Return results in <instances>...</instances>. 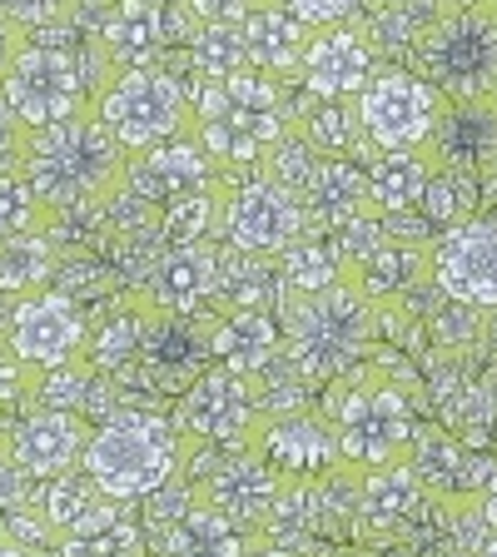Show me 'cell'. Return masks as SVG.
I'll return each mask as SVG.
<instances>
[{
  "mask_svg": "<svg viewBox=\"0 0 497 557\" xmlns=\"http://www.w3.org/2000/svg\"><path fill=\"white\" fill-rule=\"evenodd\" d=\"M75 5H100V11H104V5H110V0H75Z\"/></svg>",
  "mask_w": 497,
  "mask_h": 557,
  "instance_id": "cell-55",
  "label": "cell"
},
{
  "mask_svg": "<svg viewBox=\"0 0 497 557\" xmlns=\"http://www.w3.org/2000/svg\"><path fill=\"white\" fill-rule=\"evenodd\" d=\"M477 512H483V522H487V528H493V533H497V473L487 478V487H483V493H477Z\"/></svg>",
  "mask_w": 497,
  "mask_h": 557,
  "instance_id": "cell-49",
  "label": "cell"
},
{
  "mask_svg": "<svg viewBox=\"0 0 497 557\" xmlns=\"http://www.w3.org/2000/svg\"><path fill=\"white\" fill-rule=\"evenodd\" d=\"M433 244H418V239H388L378 249L359 259V264H348V278L369 294L378 309H403L413 299L418 284H433Z\"/></svg>",
  "mask_w": 497,
  "mask_h": 557,
  "instance_id": "cell-24",
  "label": "cell"
},
{
  "mask_svg": "<svg viewBox=\"0 0 497 557\" xmlns=\"http://www.w3.org/2000/svg\"><path fill=\"white\" fill-rule=\"evenodd\" d=\"M5 344L35 373H50L60 363L80 359L90 348V324H85L80 299H70L65 289H40L15 299L11 319H5Z\"/></svg>",
  "mask_w": 497,
  "mask_h": 557,
  "instance_id": "cell-12",
  "label": "cell"
},
{
  "mask_svg": "<svg viewBox=\"0 0 497 557\" xmlns=\"http://www.w3.org/2000/svg\"><path fill=\"white\" fill-rule=\"evenodd\" d=\"M264 423V408H259V388L254 379H244L234 369H204L185 394H179V413H174V429L185 433V443L195 448H249Z\"/></svg>",
  "mask_w": 497,
  "mask_h": 557,
  "instance_id": "cell-10",
  "label": "cell"
},
{
  "mask_svg": "<svg viewBox=\"0 0 497 557\" xmlns=\"http://www.w3.org/2000/svg\"><path fill=\"white\" fill-rule=\"evenodd\" d=\"M433 289L443 299L497 309V220H463L433 239Z\"/></svg>",
  "mask_w": 497,
  "mask_h": 557,
  "instance_id": "cell-14",
  "label": "cell"
},
{
  "mask_svg": "<svg viewBox=\"0 0 497 557\" xmlns=\"http://www.w3.org/2000/svg\"><path fill=\"white\" fill-rule=\"evenodd\" d=\"M185 5L199 25H239L259 0H185Z\"/></svg>",
  "mask_w": 497,
  "mask_h": 557,
  "instance_id": "cell-46",
  "label": "cell"
},
{
  "mask_svg": "<svg viewBox=\"0 0 497 557\" xmlns=\"http://www.w3.org/2000/svg\"><path fill=\"white\" fill-rule=\"evenodd\" d=\"M284 5H289L303 25H313V30H324V25H344L348 15L363 11V0H284Z\"/></svg>",
  "mask_w": 497,
  "mask_h": 557,
  "instance_id": "cell-45",
  "label": "cell"
},
{
  "mask_svg": "<svg viewBox=\"0 0 497 557\" xmlns=\"http://www.w3.org/2000/svg\"><path fill=\"white\" fill-rule=\"evenodd\" d=\"M408 463H413L418 483L428 487L433 498H448V503H473L487 487V478L497 473V458H477L463 438H452L448 429H433V423L413 429Z\"/></svg>",
  "mask_w": 497,
  "mask_h": 557,
  "instance_id": "cell-21",
  "label": "cell"
},
{
  "mask_svg": "<svg viewBox=\"0 0 497 557\" xmlns=\"http://www.w3.org/2000/svg\"><path fill=\"white\" fill-rule=\"evenodd\" d=\"M319 160H324V154L313 150L309 139L299 135V125H294L289 135H284L274 150L264 154V164H259V170L274 174V180H284V185H294L303 195V189H309V180H313V170H319Z\"/></svg>",
  "mask_w": 497,
  "mask_h": 557,
  "instance_id": "cell-41",
  "label": "cell"
},
{
  "mask_svg": "<svg viewBox=\"0 0 497 557\" xmlns=\"http://www.w3.org/2000/svg\"><path fill=\"white\" fill-rule=\"evenodd\" d=\"M373 65H378V50L369 46V35L353 25H324V30H313L309 50H303L299 81L313 100H353L378 75Z\"/></svg>",
  "mask_w": 497,
  "mask_h": 557,
  "instance_id": "cell-20",
  "label": "cell"
},
{
  "mask_svg": "<svg viewBox=\"0 0 497 557\" xmlns=\"http://www.w3.org/2000/svg\"><path fill=\"white\" fill-rule=\"evenodd\" d=\"M433 154L428 145H418V150H378L369 160V199L378 214H413L423 189L433 180Z\"/></svg>",
  "mask_w": 497,
  "mask_h": 557,
  "instance_id": "cell-30",
  "label": "cell"
},
{
  "mask_svg": "<svg viewBox=\"0 0 497 557\" xmlns=\"http://www.w3.org/2000/svg\"><path fill=\"white\" fill-rule=\"evenodd\" d=\"M259 533L239 528L234 518H224L214 503L189 498V508L170 522L164 537V557H249Z\"/></svg>",
  "mask_w": 497,
  "mask_h": 557,
  "instance_id": "cell-28",
  "label": "cell"
},
{
  "mask_svg": "<svg viewBox=\"0 0 497 557\" xmlns=\"http://www.w3.org/2000/svg\"><path fill=\"white\" fill-rule=\"evenodd\" d=\"M15 170L30 180L40 205L65 220V214H90L110 199L125 195L129 180V150L110 135L100 110L60 120V125L21 129L15 145Z\"/></svg>",
  "mask_w": 497,
  "mask_h": 557,
  "instance_id": "cell-1",
  "label": "cell"
},
{
  "mask_svg": "<svg viewBox=\"0 0 497 557\" xmlns=\"http://www.w3.org/2000/svg\"><path fill=\"white\" fill-rule=\"evenodd\" d=\"M353 110H359L363 139L373 150H418V145H428L433 125H438L443 95L418 70H378L353 95Z\"/></svg>",
  "mask_w": 497,
  "mask_h": 557,
  "instance_id": "cell-11",
  "label": "cell"
},
{
  "mask_svg": "<svg viewBox=\"0 0 497 557\" xmlns=\"http://www.w3.org/2000/svg\"><path fill=\"white\" fill-rule=\"evenodd\" d=\"M95 498H100V493H95V483L85 478V468H70V473H60V478H46L40 512H46V522L55 533H65V528H75V522L95 508Z\"/></svg>",
  "mask_w": 497,
  "mask_h": 557,
  "instance_id": "cell-40",
  "label": "cell"
},
{
  "mask_svg": "<svg viewBox=\"0 0 497 557\" xmlns=\"http://www.w3.org/2000/svg\"><path fill=\"white\" fill-rule=\"evenodd\" d=\"M55 269H60V249L50 239V230L0 239V294L5 299H25V294L50 289Z\"/></svg>",
  "mask_w": 497,
  "mask_h": 557,
  "instance_id": "cell-31",
  "label": "cell"
},
{
  "mask_svg": "<svg viewBox=\"0 0 497 557\" xmlns=\"http://www.w3.org/2000/svg\"><path fill=\"white\" fill-rule=\"evenodd\" d=\"M0 522H5V503H0Z\"/></svg>",
  "mask_w": 497,
  "mask_h": 557,
  "instance_id": "cell-57",
  "label": "cell"
},
{
  "mask_svg": "<svg viewBox=\"0 0 497 557\" xmlns=\"http://www.w3.org/2000/svg\"><path fill=\"white\" fill-rule=\"evenodd\" d=\"M477 557H497V533L483 537V547H477Z\"/></svg>",
  "mask_w": 497,
  "mask_h": 557,
  "instance_id": "cell-53",
  "label": "cell"
},
{
  "mask_svg": "<svg viewBox=\"0 0 497 557\" xmlns=\"http://www.w3.org/2000/svg\"><path fill=\"white\" fill-rule=\"evenodd\" d=\"M209 359L220 369H234L244 379H259L284 359V324L269 309H220L214 329H209Z\"/></svg>",
  "mask_w": 497,
  "mask_h": 557,
  "instance_id": "cell-22",
  "label": "cell"
},
{
  "mask_svg": "<svg viewBox=\"0 0 497 557\" xmlns=\"http://www.w3.org/2000/svg\"><path fill=\"white\" fill-rule=\"evenodd\" d=\"M21 46H25V35L15 30L5 15H0V81H5V70H11V60L21 55Z\"/></svg>",
  "mask_w": 497,
  "mask_h": 557,
  "instance_id": "cell-47",
  "label": "cell"
},
{
  "mask_svg": "<svg viewBox=\"0 0 497 557\" xmlns=\"http://www.w3.org/2000/svg\"><path fill=\"white\" fill-rule=\"evenodd\" d=\"M278 264H284V289L294 294V299H309V294H324L328 284H338L344 274V259H338V249L328 239H313V234H303L299 244H289L284 255H278Z\"/></svg>",
  "mask_w": 497,
  "mask_h": 557,
  "instance_id": "cell-34",
  "label": "cell"
},
{
  "mask_svg": "<svg viewBox=\"0 0 497 557\" xmlns=\"http://www.w3.org/2000/svg\"><path fill=\"white\" fill-rule=\"evenodd\" d=\"M55 557H145V533L125 503L95 498V508L55 537Z\"/></svg>",
  "mask_w": 497,
  "mask_h": 557,
  "instance_id": "cell-27",
  "label": "cell"
},
{
  "mask_svg": "<svg viewBox=\"0 0 497 557\" xmlns=\"http://www.w3.org/2000/svg\"><path fill=\"white\" fill-rule=\"evenodd\" d=\"M170 5H185V0H170Z\"/></svg>",
  "mask_w": 497,
  "mask_h": 557,
  "instance_id": "cell-59",
  "label": "cell"
},
{
  "mask_svg": "<svg viewBox=\"0 0 497 557\" xmlns=\"http://www.w3.org/2000/svg\"><path fill=\"white\" fill-rule=\"evenodd\" d=\"M224 230V189L220 180L209 189H189V195L170 199L160 209V239L164 244H209V234Z\"/></svg>",
  "mask_w": 497,
  "mask_h": 557,
  "instance_id": "cell-33",
  "label": "cell"
},
{
  "mask_svg": "<svg viewBox=\"0 0 497 557\" xmlns=\"http://www.w3.org/2000/svg\"><path fill=\"white\" fill-rule=\"evenodd\" d=\"M0 557H30V553H25V547H15V543H5V537H0Z\"/></svg>",
  "mask_w": 497,
  "mask_h": 557,
  "instance_id": "cell-54",
  "label": "cell"
},
{
  "mask_svg": "<svg viewBox=\"0 0 497 557\" xmlns=\"http://www.w3.org/2000/svg\"><path fill=\"white\" fill-rule=\"evenodd\" d=\"M95 423L85 413H65V408H30L11 423L5 433V453L25 478H60L70 468H80L85 448H90Z\"/></svg>",
  "mask_w": 497,
  "mask_h": 557,
  "instance_id": "cell-15",
  "label": "cell"
},
{
  "mask_svg": "<svg viewBox=\"0 0 497 557\" xmlns=\"http://www.w3.org/2000/svg\"><path fill=\"white\" fill-rule=\"evenodd\" d=\"M369 11H403V5H418V0H363Z\"/></svg>",
  "mask_w": 497,
  "mask_h": 557,
  "instance_id": "cell-50",
  "label": "cell"
},
{
  "mask_svg": "<svg viewBox=\"0 0 497 557\" xmlns=\"http://www.w3.org/2000/svg\"><path fill=\"white\" fill-rule=\"evenodd\" d=\"M299 135L309 139L319 154H348V150H359V145H369L353 100H319L313 115L299 120Z\"/></svg>",
  "mask_w": 497,
  "mask_h": 557,
  "instance_id": "cell-36",
  "label": "cell"
},
{
  "mask_svg": "<svg viewBox=\"0 0 497 557\" xmlns=\"http://www.w3.org/2000/svg\"><path fill=\"white\" fill-rule=\"evenodd\" d=\"M428 154L438 170L473 174L477 185L497 170V95L477 100H443L438 125L428 135Z\"/></svg>",
  "mask_w": 497,
  "mask_h": 557,
  "instance_id": "cell-17",
  "label": "cell"
},
{
  "mask_svg": "<svg viewBox=\"0 0 497 557\" xmlns=\"http://www.w3.org/2000/svg\"><path fill=\"white\" fill-rule=\"evenodd\" d=\"M220 299V249L214 244H164L150 274V304L164 313H199Z\"/></svg>",
  "mask_w": 497,
  "mask_h": 557,
  "instance_id": "cell-23",
  "label": "cell"
},
{
  "mask_svg": "<svg viewBox=\"0 0 497 557\" xmlns=\"http://www.w3.org/2000/svg\"><path fill=\"white\" fill-rule=\"evenodd\" d=\"M185 448L189 443L174 429V418L125 408V413L95 423L80 468L100 498L145 503L164 483H174V473H185Z\"/></svg>",
  "mask_w": 497,
  "mask_h": 557,
  "instance_id": "cell-2",
  "label": "cell"
},
{
  "mask_svg": "<svg viewBox=\"0 0 497 557\" xmlns=\"http://www.w3.org/2000/svg\"><path fill=\"white\" fill-rule=\"evenodd\" d=\"M0 463H11V453H5V438H0Z\"/></svg>",
  "mask_w": 497,
  "mask_h": 557,
  "instance_id": "cell-56",
  "label": "cell"
},
{
  "mask_svg": "<svg viewBox=\"0 0 497 557\" xmlns=\"http://www.w3.org/2000/svg\"><path fill=\"white\" fill-rule=\"evenodd\" d=\"M189 55H195L199 81H229L239 70H254L239 25H199L189 40Z\"/></svg>",
  "mask_w": 497,
  "mask_h": 557,
  "instance_id": "cell-35",
  "label": "cell"
},
{
  "mask_svg": "<svg viewBox=\"0 0 497 557\" xmlns=\"http://www.w3.org/2000/svg\"><path fill=\"white\" fill-rule=\"evenodd\" d=\"M373 338H378V304L353 278H338L324 294L289 304L284 359L303 383H334L369 354Z\"/></svg>",
  "mask_w": 497,
  "mask_h": 557,
  "instance_id": "cell-4",
  "label": "cell"
},
{
  "mask_svg": "<svg viewBox=\"0 0 497 557\" xmlns=\"http://www.w3.org/2000/svg\"><path fill=\"white\" fill-rule=\"evenodd\" d=\"M483 338L497 348V309H487V329H483Z\"/></svg>",
  "mask_w": 497,
  "mask_h": 557,
  "instance_id": "cell-52",
  "label": "cell"
},
{
  "mask_svg": "<svg viewBox=\"0 0 497 557\" xmlns=\"http://www.w3.org/2000/svg\"><path fill=\"white\" fill-rule=\"evenodd\" d=\"M100 120L110 125V135L129 150V160L164 139L195 129V95L179 75L160 65H129L120 70V81L100 95Z\"/></svg>",
  "mask_w": 497,
  "mask_h": 557,
  "instance_id": "cell-7",
  "label": "cell"
},
{
  "mask_svg": "<svg viewBox=\"0 0 497 557\" xmlns=\"http://www.w3.org/2000/svg\"><path fill=\"white\" fill-rule=\"evenodd\" d=\"M418 75L443 100L497 95V0L433 15L418 35Z\"/></svg>",
  "mask_w": 497,
  "mask_h": 557,
  "instance_id": "cell-6",
  "label": "cell"
},
{
  "mask_svg": "<svg viewBox=\"0 0 497 557\" xmlns=\"http://www.w3.org/2000/svg\"><path fill=\"white\" fill-rule=\"evenodd\" d=\"M303 209H309V220H324L328 230L353 220V214H369V170H359L348 154H324L309 189H303Z\"/></svg>",
  "mask_w": 497,
  "mask_h": 557,
  "instance_id": "cell-29",
  "label": "cell"
},
{
  "mask_svg": "<svg viewBox=\"0 0 497 557\" xmlns=\"http://www.w3.org/2000/svg\"><path fill=\"white\" fill-rule=\"evenodd\" d=\"M303 234H309V209L294 185L259 170L254 180L224 189V244L234 255L278 259Z\"/></svg>",
  "mask_w": 497,
  "mask_h": 557,
  "instance_id": "cell-9",
  "label": "cell"
},
{
  "mask_svg": "<svg viewBox=\"0 0 497 557\" xmlns=\"http://www.w3.org/2000/svg\"><path fill=\"white\" fill-rule=\"evenodd\" d=\"M483 329H487V309H473V304L443 299V309L433 313V334H438L448 348L477 344V338H483Z\"/></svg>",
  "mask_w": 497,
  "mask_h": 557,
  "instance_id": "cell-43",
  "label": "cell"
},
{
  "mask_svg": "<svg viewBox=\"0 0 497 557\" xmlns=\"http://www.w3.org/2000/svg\"><path fill=\"white\" fill-rule=\"evenodd\" d=\"M195 30L199 21L189 15V5H170V0H110L95 25L104 55L120 70L150 65L174 40H195Z\"/></svg>",
  "mask_w": 497,
  "mask_h": 557,
  "instance_id": "cell-13",
  "label": "cell"
},
{
  "mask_svg": "<svg viewBox=\"0 0 497 557\" xmlns=\"http://www.w3.org/2000/svg\"><path fill=\"white\" fill-rule=\"evenodd\" d=\"M95 379H100V369L80 354V359H70V363H60V369L40 373V383H35V404L80 413V408L90 404V394H95Z\"/></svg>",
  "mask_w": 497,
  "mask_h": 557,
  "instance_id": "cell-39",
  "label": "cell"
},
{
  "mask_svg": "<svg viewBox=\"0 0 497 557\" xmlns=\"http://www.w3.org/2000/svg\"><path fill=\"white\" fill-rule=\"evenodd\" d=\"M328 423H334L338 463L348 478H363L383 463L408 458V443L418 429L408 388L388 383L383 373H363L338 398H328Z\"/></svg>",
  "mask_w": 497,
  "mask_h": 557,
  "instance_id": "cell-5",
  "label": "cell"
},
{
  "mask_svg": "<svg viewBox=\"0 0 497 557\" xmlns=\"http://www.w3.org/2000/svg\"><path fill=\"white\" fill-rule=\"evenodd\" d=\"M0 15L21 35H46L50 25H65L75 15V0H0Z\"/></svg>",
  "mask_w": 497,
  "mask_h": 557,
  "instance_id": "cell-42",
  "label": "cell"
},
{
  "mask_svg": "<svg viewBox=\"0 0 497 557\" xmlns=\"http://www.w3.org/2000/svg\"><path fill=\"white\" fill-rule=\"evenodd\" d=\"M278 487H284V478H278L254 448H229V453H214V463L195 478V498L214 503L224 518H234L239 528L259 533L278 498Z\"/></svg>",
  "mask_w": 497,
  "mask_h": 557,
  "instance_id": "cell-16",
  "label": "cell"
},
{
  "mask_svg": "<svg viewBox=\"0 0 497 557\" xmlns=\"http://www.w3.org/2000/svg\"><path fill=\"white\" fill-rule=\"evenodd\" d=\"M249 557H303V553H299V543H274V537H254Z\"/></svg>",
  "mask_w": 497,
  "mask_h": 557,
  "instance_id": "cell-48",
  "label": "cell"
},
{
  "mask_svg": "<svg viewBox=\"0 0 497 557\" xmlns=\"http://www.w3.org/2000/svg\"><path fill=\"white\" fill-rule=\"evenodd\" d=\"M35 383H40V373H35V369H25V363L11 354V344H5V334H0V418L11 413L15 404H25V398H35Z\"/></svg>",
  "mask_w": 497,
  "mask_h": 557,
  "instance_id": "cell-44",
  "label": "cell"
},
{
  "mask_svg": "<svg viewBox=\"0 0 497 557\" xmlns=\"http://www.w3.org/2000/svg\"><path fill=\"white\" fill-rule=\"evenodd\" d=\"M438 11H468V5H487V0H433Z\"/></svg>",
  "mask_w": 497,
  "mask_h": 557,
  "instance_id": "cell-51",
  "label": "cell"
},
{
  "mask_svg": "<svg viewBox=\"0 0 497 557\" xmlns=\"http://www.w3.org/2000/svg\"><path fill=\"white\" fill-rule=\"evenodd\" d=\"M0 100L11 104V115L25 129L60 125L80 110H95L90 95H85L75 46H50V40H25L21 55L5 70V81H0Z\"/></svg>",
  "mask_w": 497,
  "mask_h": 557,
  "instance_id": "cell-8",
  "label": "cell"
},
{
  "mask_svg": "<svg viewBox=\"0 0 497 557\" xmlns=\"http://www.w3.org/2000/svg\"><path fill=\"white\" fill-rule=\"evenodd\" d=\"M487 185H497V170H493V180H487Z\"/></svg>",
  "mask_w": 497,
  "mask_h": 557,
  "instance_id": "cell-58",
  "label": "cell"
},
{
  "mask_svg": "<svg viewBox=\"0 0 497 557\" xmlns=\"http://www.w3.org/2000/svg\"><path fill=\"white\" fill-rule=\"evenodd\" d=\"M220 180V160L204 150V139L195 129L185 135L164 139L154 150L135 154L129 160V180H125V195L139 199V205H170V199L189 195V189H209Z\"/></svg>",
  "mask_w": 497,
  "mask_h": 557,
  "instance_id": "cell-18",
  "label": "cell"
},
{
  "mask_svg": "<svg viewBox=\"0 0 497 557\" xmlns=\"http://www.w3.org/2000/svg\"><path fill=\"white\" fill-rule=\"evenodd\" d=\"M473 209H477V180L473 174H458V170H433L428 189L418 199V214L428 224H438V230H452V224L473 220Z\"/></svg>",
  "mask_w": 497,
  "mask_h": 557,
  "instance_id": "cell-37",
  "label": "cell"
},
{
  "mask_svg": "<svg viewBox=\"0 0 497 557\" xmlns=\"http://www.w3.org/2000/svg\"><path fill=\"white\" fill-rule=\"evenodd\" d=\"M150 319H154V304H145V309H125V313H115V319H104V324L90 334V348H85V359H90L100 373H125V369H135V363L145 359Z\"/></svg>",
  "mask_w": 497,
  "mask_h": 557,
  "instance_id": "cell-32",
  "label": "cell"
},
{
  "mask_svg": "<svg viewBox=\"0 0 497 557\" xmlns=\"http://www.w3.org/2000/svg\"><path fill=\"white\" fill-rule=\"evenodd\" d=\"M294 129L284 85L264 70H239L229 81H204L195 100V135L220 170H259L264 154Z\"/></svg>",
  "mask_w": 497,
  "mask_h": 557,
  "instance_id": "cell-3",
  "label": "cell"
},
{
  "mask_svg": "<svg viewBox=\"0 0 497 557\" xmlns=\"http://www.w3.org/2000/svg\"><path fill=\"white\" fill-rule=\"evenodd\" d=\"M423 498H428V487L418 483L408 458L383 463L359 478V518L373 533H398V528H408V522L418 518V508H423Z\"/></svg>",
  "mask_w": 497,
  "mask_h": 557,
  "instance_id": "cell-26",
  "label": "cell"
},
{
  "mask_svg": "<svg viewBox=\"0 0 497 557\" xmlns=\"http://www.w3.org/2000/svg\"><path fill=\"white\" fill-rule=\"evenodd\" d=\"M55 214L40 205V195L30 189L21 170H0V239H15V234H35L50 230Z\"/></svg>",
  "mask_w": 497,
  "mask_h": 557,
  "instance_id": "cell-38",
  "label": "cell"
},
{
  "mask_svg": "<svg viewBox=\"0 0 497 557\" xmlns=\"http://www.w3.org/2000/svg\"><path fill=\"white\" fill-rule=\"evenodd\" d=\"M249 448L274 468L278 478H334L344 473L338 463V438H334V423L313 413H269L259 423L254 443Z\"/></svg>",
  "mask_w": 497,
  "mask_h": 557,
  "instance_id": "cell-19",
  "label": "cell"
},
{
  "mask_svg": "<svg viewBox=\"0 0 497 557\" xmlns=\"http://www.w3.org/2000/svg\"><path fill=\"white\" fill-rule=\"evenodd\" d=\"M244 46H249V65L284 81V75H299L303 50L313 40V25H303L299 15L284 5V0H259L254 11L239 21Z\"/></svg>",
  "mask_w": 497,
  "mask_h": 557,
  "instance_id": "cell-25",
  "label": "cell"
}]
</instances>
